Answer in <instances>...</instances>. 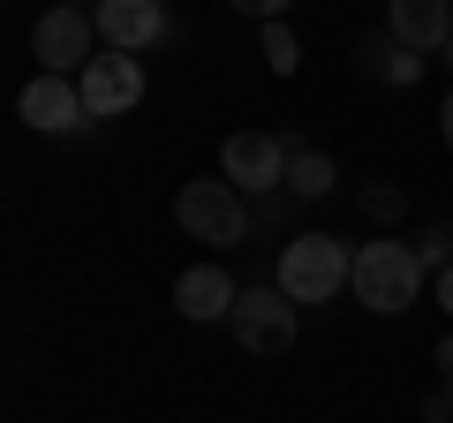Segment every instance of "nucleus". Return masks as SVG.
Here are the masks:
<instances>
[{
	"mask_svg": "<svg viewBox=\"0 0 453 423\" xmlns=\"http://www.w3.org/2000/svg\"><path fill=\"white\" fill-rule=\"evenodd\" d=\"M76 91H83V106H91V121H113V114H129V106H144V61L106 46L76 76Z\"/></svg>",
	"mask_w": 453,
	"mask_h": 423,
	"instance_id": "nucleus-7",
	"label": "nucleus"
},
{
	"mask_svg": "<svg viewBox=\"0 0 453 423\" xmlns=\"http://www.w3.org/2000/svg\"><path fill=\"white\" fill-rule=\"evenodd\" d=\"M234 303H242V288L226 280V265H189V273L174 280V310L189 318V326H211V318H234Z\"/></svg>",
	"mask_w": 453,
	"mask_h": 423,
	"instance_id": "nucleus-11",
	"label": "nucleus"
},
{
	"mask_svg": "<svg viewBox=\"0 0 453 423\" xmlns=\"http://www.w3.org/2000/svg\"><path fill=\"white\" fill-rule=\"evenodd\" d=\"M333 181H340V166L325 159V151H295V159H288V196H295V204L333 196Z\"/></svg>",
	"mask_w": 453,
	"mask_h": 423,
	"instance_id": "nucleus-13",
	"label": "nucleus"
},
{
	"mask_svg": "<svg viewBox=\"0 0 453 423\" xmlns=\"http://www.w3.org/2000/svg\"><path fill=\"white\" fill-rule=\"evenodd\" d=\"M98 38L113 53H151L174 38V16H166V0H98Z\"/></svg>",
	"mask_w": 453,
	"mask_h": 423,
	"instance_id": "nucleus-9",
	"label": "nucleus"
},
{
	"mask_svg": "<svg viewBox=\"0 0 453 423\" xmlns=\"http://www.w3.org/2000/svg\"><path fill=\"white\" fill-rule=\"evenodd\" d=\"M416 258H423V273H431V280L453 265V227H446V219H431V227L416 235Z\"/></svg>",
	"mask_w": 453,
	"mask_h": 423,
	"instance_id": "nucleus-16",
	"label": "nucleus"
},
{
	"mask_svg": "<svg viewBox=\"0 0 453 423\" xmlns=\"http://www.w3.org/2000/svg\"><path fill=\"white\" fill-rule=\"evenodd\" d=\"M386 31L408 53H438L453 38V0H386Z\"/></svg>",
	"mask_w": 453,
	"mask_h": 423,
	"instance_id": "nucleus-12",
	"label": "nucleus"
},
{
	"mask_svg": "<svg viewBox=\"0 0 453 423\" xmlns=\"http://www.w3.org/2000/svg\"><path fill=\"white\" fill-rule=\"evenodd\" d=\"M423 258H416V242H363L356 250V303L363 310H378V318H401V310H416V295H423Z\"/></svg>",
	"mask_w": 453,
	"mask_h": 423,
	"instance_id": "nucleus-2",
	"label": "nucleus"
},
{
	"mask_svg": "<svg viewBox=\"0 0 453 423\" xmlns=\"http://www.w3.org/2000/svg\"><path fill=\"white\" fill-rule=\"evenodd\" d=\"M431 363H438V371H446V378H453V333H446V341H438V348H431Z\"/></svg>",
	"mask_w": 453,
	"mask_h": 423,
	"instance_id": "nucleus-21",
	"label": "nucleus"
},
{
	"mask_svg": "<svg viewBox=\"0 0 453 423\" xmlns=\"http://www.w3.org/2000/svg\"><path fill=\"white\" fill-rule=\"evenodd\" d=\"M295 151H310L295 129H234L219 144V174L242 196H273V189H288V159Z\"/></svg>",
	"mask_w": 453,
	"mask_h": 423,
	"instance_id": "nucleus-4",
	"label": "nucleus"
},
{
	"mask_svg": "<svg viewBox=\"0 0 453 423\" xmlns=\"http://www.w3.org/2000/svg\"><path fill=\"white\" fill-rule=\"evenodd\" d=\"M423 68H431V61H423V53H408L393 31H363V46H356V76L378 83V91H416Z\"/></svg>",
	"mask_w": 453,
	"mask_h": 423,
	"instance_id": "nucleus-10",
	"label": "nucleus"
},
{
	"mask_svg": "<svg viewBox=\"0 0 453 423\" xmlns=\"http://www.w3.org/2000/svg\"><path fill=\"white\" fill-rule=\"evenodd\" d=\"M265 68H273V76H295V68H303V38L288 31V23H265Z\"/></svg>",
	"mask_w": 453,
	"mask_h": 423,
	"instance_id": "nucleus-14",
	"label": "nucleus"
},
{
	"mask_svg": "<svg viewBox=\"0 0 453 423\" xmlns=\"http://www.w3.org/2000/svg\"><path fill=\"white\" fill-rule=\"evenodd\" d=\"M438 61H446V68H453V38H446V46H438Z\"/></svg>",
	"mask_w": 453,
	"mask_h": 423,
	"instance_id": "nucleus-22",
	"label": "nucleus"
},
{
	"mask_svg": "<svg viewBox=\"0 0 453 423\" xmlns=\"http://www.w3.org/2000/svg\"><path fill=\"white\" fill-rule=\"evenodd\" d=\"M356 204H363V219H371V227H393V219L408 212V189H401V181H371Z\"/></svg>",
	"mask_w": 453,
	"mask_h": 423,
	"instance_id": "nucleus-15",
	"label": "nucleus"
},
{
	"mask_svg": "<svg viewBox=\"0 0 453 423\" xmlns=\"http://www.w3.org/2000/svg\"><path fill=\"white\" fill-rule=\"evenodd\" d=\"M280 288H288V303H333V295H348V280H356V250L340 242V235H288V250H280Z\"/></svg>",
	"mask_w": 453,
	"mask_h": 423,
	"instance_id": "nucleus-1",
	"label": "nucleus"
},
{
	"mask_svg": "<svg viewBox=\"0 0 453 423\" xmlns=\"http://www.w3.org/2000/svg\"><path fill=\"white\" fill-rule=\"evenodd\" d=\"M438 136H446V151H453V91L438 98Z\"/></svg>",
	"mask_w": 453,
	"mask_h": 423,
	"instance_id": "nucleus-19",
	"label": "nucleus"
},
{
	"mask_svg": "<svg viewBox=\"0 0 453 423\" xmlns=\"http://www.w3.org/2000/svg\"><path fill=\"white\" fill-rule=\"evenodd\" d=\"M31 53L46 76H83V68L98 61V8H83V0H53L46 16L31 23Z\"/></svg>",
	"mask_w": 453,
	"mask_h": 423,
	"instance_id": "nucleus-5",
	"label": "nucleus"
},
{
	"mask_svg": "<svg viewBox=\"0 0 453 423\" xmlns=\"http://www.w3.org/2000/svg\"><path fill=\"white\" fill-rule=\"evenodd\" d=\"M423 423H453V378L431 393V401H423Z\"/></svg>",
	"mask_w": 453,
	"mask_h": 423,
	"instance_id": "nucleus-18",
	"label": "nucleus"
},
{
	"mask_svg": "<svg viewBox=\"0 0 453 423\" xmlns=\"http://www.w3.org/2000/svg\"><path fill=\"white\" fill-rule=\"evenodd\" d=\"M226 8H242V16H257V23H288L295 0H226Z\"/></svg>",
	"mask_w": 453,
	"mask_h": 423,
	"instance_id": "nucleus-17",
	"label": "nucleus"
},
{
	"mask_svg": "<svg viewBox=\"0 0 453 423\" xmlns=\"http://www.w3.org/2000/svg\"><path fill=\"white\" fill-rule=\"evenodd\" d=\"M16 114L31 121L38 136H76L83 121H91V106H83L76 76H46V68H38V76L16 91Z\"/></svg>",
	"mask_w": 453,
	"mask_h": 423,
	"instance_id": "nucleus-8",
	"label": "nucleus"
},
{
	"mask_svg": "<svg viewBox=\"0 0 453 423\" xmlns=\"http://www.w3.org/2000/svg\"><path fill=\"white\" fill-rule=\"evenodd\" d=\"M174 219H181V235H196V242H211V250H234L250 227H257V212H250V196L234 189L226 174H204V181H181V196H174Z\"/></svg>",
	"mask_w": 453,
	"mask_h": 423,
	"instance_id": "nucleus-3",
	"label": "nucleus"
},
{
	"mask_svg": "<svg viewBox=\"0 0 453 423\" xmlns=\"http://www.w3.org/2000/svg\"><path fill=\"white\" fill-rule=\"evenodd\" d=\"M226 333H234V348H250V356H288L295 333H303V318H295L288 288H280V280H265V288H242V303H234Z\"/></svg>",
	"mask_w": 453,
	"mask_h": 423,
	"instance_id": "nucleus-6",
	"label": "nucleus"
},
{
	"mask_svg": "<svg viewBox=\"0 0 453 423\" xmlns=\"http://www.w3.org/2000/svg\"><path fill=\"white\" fill-rule=\"evenodd\" d=\"M438 310H446V318H453V265H446V273H438Z\"/></svg>",
	"mask_w": 453,
	"mask_h": 423,
	"instance_id": "nucleus-20",
	"label": "nucleus"
}]
</instances>
